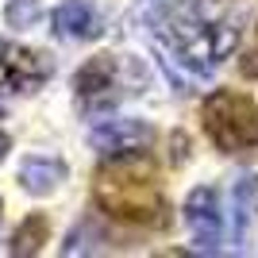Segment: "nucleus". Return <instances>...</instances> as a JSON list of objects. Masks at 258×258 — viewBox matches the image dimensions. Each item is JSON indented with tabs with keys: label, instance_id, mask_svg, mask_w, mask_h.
Returning <instances> with one entry per match:
<instances>
[{
	"label": "nucleus",
	"instance_id": "nucleus-1",
	"mask_svg": "<svg viewBox=\"0 0 258 258\" xmlns=\"http://www.w3.org/2000/svg\"><path fill=\"white\" fill-rule=\"evenodd\" d=\"M147 23L154 31V50H158L162 70L181 93L208 81L220 58H227L239 43L235 20H224V8H216L212 0L158 4L147 16Z\"/></svg>",
	"mask_w": 258,
	"mask_h": 258
},
{
	"label": "nucleus",
	"instance_id": "nucleus-2",
	"mask_svg": "<svg viewBox=\"0 0 258 258\" xmlns=\"http://www.w3.org/2000/svg\"><path fill=\"white\" fill-rule=\"evenodd\" d=\"M93 201L100 212L135 227H166L170 205L162 193L158 170L143 151L135 154H112L93 173Z\"/></svg>",
	"mask_w": 258,
	"mask_h": 258
},
{
	"label": "nucleus",
	"instance_id": "nucleus-3",
	"mask_svg": "<svg viewBox=\"0 0 258 258\" xmlns=\"http://www.w3.org/2000/svg\"><path fill=\"white\" fill-rule=\"evenodd\" d=\"M208 139L224 154H250L258 147V104L247 93L216 89L201 108Z\"/></svg>",
	"mask_w": 258,
	"mask_h": 258
},
{
	"label": "nucleus",
	"instance_id": "nucleus-4",
	"mask_svg": "<svg viewBox=\"0 0 258 258\" xmlns=\"http://www.w3.org/2000/svg\"><path fill=\"white\" fill-rule=\"evenodd\" d=\"M50 74H54L50 54L27 50V46H16V43H4V39H0V104L8 97L35 93Z\"/></svg>",
	"mask_w": 258,
	"mask_h": 258
},
{
	"label": "nucleus",
	"instance_id": "nucleus-5",
	"mask_svg": "<svg viewBox=\"0 0 258 258\" xmlns=\"http://www.w3.org/2000/svg\"><path fill=\"white\" fill-rule=\"evenodd\" d=\"M74 93H77V104L89 108V112L116 104V100L127 93V85H123V62H119L116 54L89 58L74 77Z\"/></svg>",
	"mask_w": 258,
	"mask_h": 258
},
{
	"label": "nucleus",
	"instance_id": "nucleus-6",
	"mask_svg": "<svg viewBox=\"0 0 258 258\" xmlns=\"http://www.w3.org/2000/svg\"><path fill=\"white\" fill-rule=\"evenodd\" d=\"M151 143H154V127L143 123V119H100V123L89 127V147H93L100 158L147 151Z\"/></svg>",
	"mask_w": 258,
	"mask_h": 258
},
{
	"label": "nucleus",
	"instance_id": "nucleus-7",
	"mask_svg": "<svg viewBox=\"0 0 258 258\" xmlns=\"http://www.w3.org/2000/svg\"><path fill=\"white\" fill-rule=\"evenodd\" d=\"M185 224L193 235V250L201 254H220V239H224V224H220V205H216V189L201 185L185 201Z\"/></svg>",
	"mask_w": 258,
	"mask_h": 258
},
{
	"label": "nucleus",
	"instance_id": "nucleus-8",
	"mask_svg": "<svg viewBox=\"0 0 258 258\" xmlns=\"http://www.w3.org/2000/svg\"><path fill=\"white\" fill-rule=\"evenodd\" d=\"M54 35L58 39H97L100 16L89 0H62L54 8Z\"/></svg>",
	"mask_w": 258,
	"mask_h": 258
},
{
	"label": "nucleus",
	"instance_id": "nucleus-9",
	"mask_svg": "<svg viewBox=\"0 0 258 258\" xmlns=\"http://www.w3.org/2000/svg\"><path fill=\"white\" fill-rule=\"evenodd\" d=\"M62 181H66V162L54 154H31L20 166V185L31 197H50Z\"/></svg>",
	"mask_w": 258,
	"mask_h": 258
},
{
	"label": "nucleus",
	"instance_id": "nucleus-10",
	"mask_svg": "<svg viewBox=\"0 0 258 258\" xmlns=\"http://www.w3.org/2000/svg\"><path fill=\"white\" fill-rule=\"evenodd\" d=\"M231 205H235V243L243 247L250 239V220H254V208H258V177H250V173L239 177Z\"/></svg>",
	"mask_w": 258,
	"mask_h": 258
},
{
	"label": "nucleus",
	"instance_id": "nucleus-11",
	"mask_svg": "<svg viewBox=\"0 0 258 258\" xmlns=\"http://www.w3.org/2000/svg\"><path fill=\"white\" fill-rule=\"evenodd\" d=\"M46 239H50V220H46L43 212H35V216H27V220L12 231L8 250H12L16 258H27V254H39Z\"/></svg>",
	"mask_w": 258,
	"mask_h": 258
},
{
	"label": "nucleus",
	"instance_id": "nucleus-12",
	"mask_svg": "<svg viewBox=\"0 0 258 258\" xmlns=\"http://www.w3.org/2000/svg\"><path fill=\"white\" fill-rule=\"evenodd\" d=\"M39 20V0H12L8 4V23L12 27H31Z\"/></svg>",
	"mask_w": 258,
	"mask_h": 258
},
{
	"label": "nucleus",
	"instance_id": "nucleus-13",
	"mask_svg": "<svg viewBox=\"0 0 258 258\" xmlns=\"http://www.w3.org/2000/svg\"><path fill=\"white\" fill-rule=\"evenodd\" d=\"M239 74L258 77V31H254V39H250V46L243 50V58H239Z\"/></svg>",
	"mask_w": 258,
	"mask_h": 258
},
{
	"label": "nucleus",
	"instance_id": "nucleus-14",
	"mask_svg": "<svg viewBox=\"0 0 258 258\" xmlns=\"http://www.w3.org/2000/svg\"><path fill=\"white\" fill-rule=\"evenodd\" d=\"M8 151H12V139H8V131H0V162L8 158Z\"/></svg>",
	"mask_w": 258,
	"mask_h": 258
}]
</instances>
